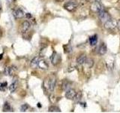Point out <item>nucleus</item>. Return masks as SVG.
Masks as SVG:
<instances>
[{"instance_id": "obj_16", "label": "nucleus", "mask_w": 120, "mask_h": 113, "mask_svg": "<svg viewBox=\"0 0 120 113\" xmlns=\"http://www.w3.org/2000/svg\"><path fill=\"white\" fill-rule=\"evenodd\" d=\"M13 111L12 109H11V105L8 103H5V104H4L3 105V112H11Z\"/></svg>"}, {"instance_id": "obj_21", "label": "nucleus", "mask_w": 120, "mask_h": 113, "mask_svg": "<svg viewBox=\"0 0 120 113\" xmlns=\"http://www.w3.org/2000/svg\"><path fill=\"white\" fill-rule=\"evenodd\" d=\"M7 86H8V83L6 81L1 83V84H0V90H2V91H4V90L6 89Z\"/></svg>"}, {"instance_id": "obj_12", "label": "nucleus", "mask_w": 120, "mask_h": 113, "mask_svg": "<svg viewBox=\"0 0 120 113\" xmlns=\"http://www.w3.org/2000/svg\"><path fill=\"white\" fill-rule=\"evenodd\" d=\"M106 52H107V45L105 44L104 43H102L99 46L98 53H99V54H101V55H104L105 54H106Z\"/></svg>"}, {"instance_id": "obj_8", "label": "nucleus", "mask_w": 120, "mask_h": 113, "mask_svg": "<svg viewBox=\"0 0 120 113\" xmlns=\"http://www.w3.org/2000/svg\"><path fill=\"white\" fill-rule=\"evenodd\" d=\"M13 15H14V17L15 18H17V19H20L22 17H24V12L22 11V9H20V8H18V9H16V10H14L13 11Z\"/></svg>"}, {"instance_id": "obj_15", "label": "nucleus", "mask_w": 120, "mask_h": 113, "mask_svg": "<svg viewBox=\"0 0 120 113\" xmlns=\"http://www.w3.org/2000/svg\"><path fill=\"white\" fill-rule=\"evenodd\" d=\"M17 86H18V83H17V81H14L12 84H11L10 86H9V90L11 92V93H13L14 91H15L16 90V89L17 88Z\"/></svg>"}, {"instance_id": "obj_27", "label": "nucleus", "mask_w": 120, "mask_h": 113, "mask_svg": "<svg viewBox=\"0 0 120 113\" xmlns=\"http://www.w3.org/2000/svg\"><path fill=\"white\" fill-rule=\"evenodd\" d=\"M7 1L8 2H13L15 1V0H7Z\"/></svg>"}, {"instance_id": "obj_17", "label": "nucleus", "mask_w": 120, "mask_h": 113, "mask_svg": "<svg viewBox=\"0 0 120 113\" xmlns=\"http://www.w3.org/2000/svg\"><path fill=\"white\" fill-rule=\"evenodd\" d=\"M50 112H60L61 110L57 106H55V105H51V106L49 107V110Z\"/></svg>"}, {"instance_id": "obj_23", "label": "nucleus", "mask_w": 120, "mask_h": 113, "mask_svg": "<svg viewBox=\"0 0 120 113\" xmlns=\"http://www.w3.org/2000/svg\"><path fill=\"white\" fill-rule=\"evenodd\" d=\"M28 108H29V105H28L27 104H23V105H21V107H20L21 112H26V111L28 109Z\"/></svg>"}, {"instance_id": "obj_24", "label": "nucleus", "mask_w": 120, "mask_h": 113, "mask_svg": "<svg viewBox=\"0 0 120 113\" xmlns=\"http://www.w3.org/2000/svg\"><path fill=\"white\" fill-rule=\"evenodd\" d=\"M26 17L27 18H32V15L29 13H27V14H26Z\"/></svg>"}, {"instance_id": "obj_19", "label": "nucleus", "mask_w": 120, "mask_h": 113, "mask_svg": "<svg viewBox=\"0 0 120 113\" xmlns=\"http://www.w3.org/2000/svg\"><path fill=\"white\" fill-rule=\"evenodd\" d=\"M39 60H40L39 57H35V58H34L31 61V66L32 67H37Z\"/></svg>"}, {"instance_id": "obj_11", "label": "nucleus", "mask_w": 120, "mask_h": 113, "mask_svg": "<svg viewBox=\"0 0 120 113\" xmlns=\"http://www.w3.org/2000/svg\"><path fill=\"white\" fill-rule=\"evenodd\" d=\"M86 56L85 54H82L81 55H80L77 57V62L78 64H80V65H82V64H84L86 63Z\"/></svg>"}, {"instance_id": "obj_9", "label": "nucleus", "mask_w": 120, "mask_h": 113, "mask_svg": "<svg viewBox=\"0 0 120 113\" xmlns=\"http://www.w3.org/2000/svg\"><path fill=\"white\" fill-rule=\"evenodd\" d=\"M30 26H31V24H30V23L29 21H27V20L24 21L21 25V29H20L21 32L25 33V32H27L28 29L30 28Z\"/></svg>"}, {"instance_id": "obj_5", "label": "nucleus", "mask_w": 120, "mask_h": 113, "mask_svg": "<svg viewBox=\"0 0 120 113\" xmlns=\"http://www.w3.org/2000/svg\"><path fill=\"white\" fill-rule=\"evenodd\" d=\"M77 92L75 91L74 89H68L66 90V93H65V97L68 100H74L75 96H76Z\"/></svg>"}, {"instance_id": "obj_13", "label": "nucleus", "mask_w": 120, "mask_h": 113, "mask_svg": "<svg viewBox=\"0 0 120 113\" xmlns=\"http://www.w3.org/2000/svg\"><path fill=\"white\" fill-rule=\"evenodd\" d=\"M98 42V36L97 35H94L92 36H91L89 38V43L92 46H94Z\"/></svg>"}, {"instance_id": "obj_3", "label": "nucleus", "mask_w": 120, "mask_h": 113, "mask_svg": "<svg viewBox=\"0 0 120 113\" xmlns=\"http://www.w3.org/2000/svg\"><path fill=\"white\" fill-rule=\"evenodd\" d=\"M98 17L100 18V20L102 21L103 23H106L107 21L110 20L111 19L110 15L108 14V12L105 11L104 10H101L98 12Z\"/></svg>"}, {"instance_id": "obj_22", "label": "nucleus", "mask_w": 120, "mask_h": 113, "mask_svg": "<svg viewBox=\"0 0 120 113\" xmlns=\"http://www.w3.org/2000/svg\"><path fill=\"white\" fill-rule=\"evenodd\" d=\"M81 98H82V93L80 92H79V93H77L76 96H75L74 100H75V102H79Z\"/></svg>"}, {"instance_id": "obj_26", "label": "nucleus", "mask_w": 120, "mask_h": 113, "mask_svg": "<svg viewBox=\"0 0 120 113\" xmlns=\"http://www.w3.org/2000/svg\"><path fill=\"white\" fill-rule=\"evenodd\" d=\"M2 31L1 28H0V39L2 38Z\"/></svg>"}, {"instance_id": "obj_4", "label": "nucleus", "mask_w": 120, "mask_h": 113, "mask_svg": "<svg viewBox=\"0 0 120 113\" xmlns=\"http://www.w3.org/2000/svg\"><path fill=\"white\" fill-rule=\"evenodd\" d=\"M91 10L92 11H94V12L98 13L100 11L103 10V8H102V6H101V5L100 4L99 2H93L92 4V5H91Z\"/></svg>"}, {"instance_id": "obj_6", "label": "nucleus", "mask_w": 120, "mask_h": 113, "mask_svg": "<svg viewBox=\"0 0 120 113\" xmlns=\"http://www.w3.org/2000/svg\"><path fill=\"white\" fill-rule=\"evenodd\" d=\"M116 25H117V23H116L114 21V20H112V18L110 19V20H108L106 23H104L105 28L109 29H112L115 28L116 26Z\"/></svg>"}, {"instance_id": "obj_1", "label": "nucleus", "mask_w": 120, "mask_h": 113, "mask_svg": "<svg viewBox=\"0 0 120 113\" xmlns=\"http://www.w3.org/2000/svg\"><path fill=\"white\" fill-rule=\"evenodd\" d=\"M56 82V78L54 76H51V77H49L48 78L46 79V81H45L44 83V85L45 88H47L49 90L52 91L55 88Z\"/></svg>"}, {"instance_id": "obj_2", "label": "nucleus", "mask_w": 120, "mask_h": 113, "mask_svg": "<svg viewBox=\"0 0 120 113\" xmlns=\"http://www.w3.org/2000/svg\"><path fill=\"white\" fill-rule=\"evenodd\" d=\"M77 6H78V3L74 1L68 2L64 5V8L68 11H74V10H76Z\"/></svg>"}, {"instance_id": "obj_25", "label": "nucleus", "mask_w": 120, "mask_h": 113, "mask_svg": "<svg viewBox=\"0 0 120 113\" xmlns=\"http://www.w3.org/2000/svg\"><path fill=\"white\" fill-rule=\"evenodd\" d=\"M116 26H117V27H118V29L120 30V20L117 22V25H116Z\"/></svg>"}, {"instance_id": "obj_14", "label": "nucleus", "mask_w": 120, "mask_h": 113, "mask_svg": "<svg viewBox=\"0 0 120 113\" xmlns=\"http://www.w3.org/2000/svg\"><path fill=\"white\" fill-rule=\"evenodd\" d=\"M5 75H9V76H11V75H13L14 72V69L12 67H10V66H8L5 68Z\"/></svg>"}, {"instance_id": "obj_29", "label": "nucleus", "mask_w": 120, "mask_h": 113, "mask_svg": "<svg viewBox=\"0 0 120 113\" xmlns=\"http://www.w3.org/2000/svg\"><path fill=\"white\" fill-rule=\"evenodd\" d=\"M38 107H41V103H38Z\"/></svg>"}, {"instance_id": "obj_18", "label": "nucleus", "mask_w": 120, "mask_h": 113, "mask_svg": "<svg viewBox=\"0 0 120 113\" xmlns=\"http://www.w3.org/2000/svg\"><path fill=\"white\" fill-rule=\"evenodd\" d=\"M85 63L86 64V66H87L89 68H92L94 65V60L91 58H88V59H86Z\"/></svg>"}, {"instance_id": "obj_10", "label": "nucleus", "mask_w": 120, "mask_h": 113, "mask_svg": "<svg viewBox=\"0 0 120 113\" xmlns=\"http://www.w3.org/2000/svg\"><path fill=\"white\" fill-rule=\"evenodd\" d=\"M38 66L40 69H44V70H46V69H48V64L44 60H39L38 63Z\"/></svg>"}, {"instance_id": "obj_28", "label": "nucleus", "mask_w": 120, "mask_h": 113, "mask_svg": "<svg viewBox=\"0 0 120 113\" xmlns=\"http://www.w3.org/2000/svg\"><path fill=\"white\" fill-rule=\"evenodd\" d=\"M2 56H3V54H0V60H1L2 58Z\"/></svg>"}, {"instance_id": "obj_7", "label": "nucleus", "mask_w": 120, "mask_h": 113, "mask_svg": "<svg viewBox=\"0 0 120 113\" xmlns=\"http://www.w3.org/2000/svg\"><path fill=\"white\" fill-rule=\"evenodd\" d=\"M50 60L53 65H57L60 61V56L57 53L53 52V54L50 56Z\"/></svg>"}, {"instance_id": "obj_30", "label": "nucleus", "mask_w": 120, "mask_h": 113, "mask_svg": "<svg viewBox=\"0 0 120 113\" xmlns=\"http://www.w3.org/2000/svg\"><path fill=\"white\" fill-rule=\"evenodd\" d=\"M56 1H58V2H62V1H64V0H56Z\"/></svg>"}, {"instance_id": "obj_20", "label": "nucleus", "mask_w": 120, "mask_h": 113, "mask_svg": "<svg viewBox=\"0 0 120 113\" xmlns=\"http://www.w3.org/2000/svg\"><path fill=\"white\" fill-rule=\"evenodd\" d=\"M62 89L63 90H68L70 89V83L68 81H63V84H62Z\"/></svg>"}]
</instances>
